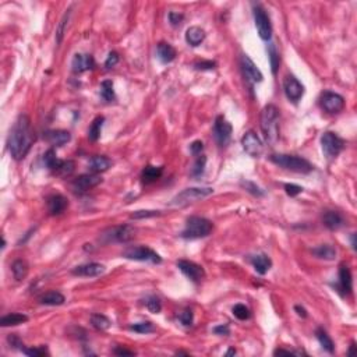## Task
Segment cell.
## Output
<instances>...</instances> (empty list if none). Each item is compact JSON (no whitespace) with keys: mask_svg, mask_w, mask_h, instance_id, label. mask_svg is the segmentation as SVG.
I'll return each mask as SVG.
<instances>
[{"mask_svg":"<svg viewBox=\"0 0 357 357\" xmlns=\"http://www.w3.org/2000/svg\"><path fill=\"white\" fill-rule=\"evenodd\" d=\"M34 141H35V135L32 131L31 119L27 115H20L10 130L9 140H7L11 156L16 161H22L29 152Z\"/></svg>","mask_w":357,"mask_h":357,"instance_id":"1","label":"cell"},{"mask_svg":"<svg viewBox=\"0 0 357 357\" xmlns=\"http://www.w3.org/2000/svg\"><path fill=\"white\" fill-rule=\"evenodd\" d=\"M261 131L265 141L270 145H275L279 140V110L275 105H267L261 110L260 117Z\"/></svg>","mask_w":357,"mask_h":357,"instance_id":"2","label":"cell"},{"mask_svg":"<svg viewBox=\"0 0 357 357\" xmlns=\"http://www.w3.org/2000/svg\"><path fill=\"white\" fill-rule=\"evenodd\" d=\"M270 161L272 164L278 165L279 168H283L290 172L296 173H310L313 170V165L310 164L307 159L296 156V155L288 154H273L270 156Z\"/></svg>","mask_w":357,"mask_h":357,"instance_id":"3","label":"cell"},{"mask_svg":"<svg viewBox=\"0 0 357 357\" xmlns=\"http://www.w3.org/2000/svg\"><path fill=\"white\" fill-rule=\"evenodd\" d=\"M213 225L210 219L203 218V216H190L186 222V228L182 232V237L187 240H195V239H203L207 237L210 233L212 232Z\"/></svg>","mask_w":357,"mask_h":357,"instance_id":"4","label":"cell"},{"mask_svg":"<svg viewBox=\"0 0 357 357\" xmlns=\"http://www.w3.org/2000/svg\"><path fill=\"white\" fill-rule=\"evenodd\" d=\"M137 229L131 225H119L112 226L101 234L102 243H128L135 237Z\"/></svg>","mask_w":357,"mask_h":357,"instance_id":"5","label":"cell"},{"mask_svg":"<svg viewBox=\"0 0 357 357\" xmlns=\"http://www.w3.org/2000/svg\"><path fill=\"white\" fill-rule=\"evenodd\" d=\"M122 255L127 260L145 261V262H152V264H161L162 262L161 255L147 246H130L122 252Z\"/></svg>","mask_w":357,"mask_h":357,"instance_id":"6","label":"cell"},{"mask_svg":"<svg viewBox=\"0 0 357 357\" xmlns=\"http://www.w3.org/2000/svg\"><path fill=\"white\" fill-rule=\"evenodd\" d=\"M213 193V189L211 187H191V189H186L182 193H179L173 200L170 201V205H179L183 207L187 204L203 200L205 197L211 195Z\"/></svg>","mask_w":357,"mask_h":357,"instance_id":"7","label":"cell"},{"mask_svg":"<svg viewBox=\"0 0 357 357\" xmlns=\"http://www.w3.org/2000/svg\"><path fill=\"white\" fill-rule=\"evenodd\" d=\"M321 147H322L324 155L328 159H334L343 151L345 141L338 134H335L332 131H327L321 137Z\"/></svg>","mask_w":357,"mask_h":357,"instance_id":"8","label":"cell"},{"mask_svg":"<svg viewBox=\"0 0 357 357\" xmlns=\"http://www.w3.org/2000/svg\"><path fill=\"white\" fill-rule=\"evenodd\" d=\"M254 21H255V28L258 31L260 38L264 41H270L272 38V25H271L270 16L260 4L254 7Z\"/></svg>","mask_w":357,"mask_h":357,"instance_id":"9","label":"cell"},{"mask_svg":"<svg viewBox=\"0 0 357 357\" xmlns=\"http://www.w3.org/2000/svg\"><path fill=\"white\" fill-rule=\"evenodd\" d=\"M319 105L325 112H328L331 115H336V113H340L343 110L345 99L336 92L325 91L319 98Z\"/></svg>","mask_w":357,"mask_h":357,"instance_id":"10","label":"cell"},{"mask_svg":"<svg viewBox=\"0 0 357 357\" xmlns=\"http://www.w3.org/2000/svg\"><path fill=\"white\" fill-rule=\"evenodd\" d=\"M232 125L223 116H218L213 125V137L219 147H226L232 138Z\"/></svg>","mask_w":357,"mask_h":357,"instance_id":"11","label":"cell"},{"mask_svg":"<svg viewBox=\"0 0 357 357\" xmlns=\"http://www.w3.org/2000/svg\"><path fill=\"white\" fill-rule=\"evenodd\" d=\"M177 268L182 271L189 279L193 280L195 283L201 282L205 278V271H204L203 267L195 264L193 261L179 260L177 261Z\"/></svg>","mask_w":357,"mask_h":357,"instance_id":"12","label":"cell"},{"mask_svg":"<svg viewBox=\"0 0 357 357\" xmlns=\"http://www.w3.org/2000/svg\"><path fill=\"white\" fill-rule=\"evenodd\" d=\"M241 145H243V149L252 158H258L264 152V145H262L261 140L258 138V135L255 134L254 131H247L246 134L243 135Z\"/></svg>","mask_w":357,"mask_h":357,"instance_id":"13","label":"cell"},{"mask_svg":"<svg viewBox=\"0 0 357 357\" xmlns=\"http://www.w3.org/2000/svg\"><path fill=\"white\" fill-rule=\"evenodd\" d=\"M101 182H102V177L97 173L81 174V176H78L77 179L73 180L71 187H73V190L76 193H85L88 190L97 187Z\"/></svg>","mask_w":357,"mask_h":357,"instance_id":"14","label":"cell"},{"mask_svg":"<svg viewBox=\"0 0 357 357\" xmlns=\"http://www.w3.org/2000/svg\"><path fill=\"white\" fill-rule=\"evenodd\" d=\"M283 89L289 101L292 102H299L303 94H304V87L294 76H288L285 83H283Z\"/></svg>","mask_w":357,"mask_h":357,"instance_id":"15","label":"cell"},{"mask_svg":"<svg viewBox=\"0 0 357 357\" xmlns=\"http://www.w3.org/2000/svg\"><path fill=\"white\" fill-rule=\"evenodd\" d=\"M241 70H243V74L244 77L247 78V81H250L251 84H257L262 81V73L260 71V68L255 66V63L251 60L247 55H243L241 56Z\"/></svg>","mask_w":357,"mask_h":357,"instance_id":"16","label":"cell"},{"mask_svg":"<svg viewBox=\"0 0 357 357\" xmlns=\"http://www.w3.org/2000/svg\"><path fill=\"white\" fill-rule=\"evenodd\" d=\"M105 272V267L102 264L98 262H89V264H84V265H78L74 270L71 271L73 275L76 276H85V278H95V276H101Z\"/></svg>","mask_w":357,"mask_h":357,"instance_id":"17","label":"cell"},{"mask_svg":"<svg viewBox=\"0 0 357 357\" xmlns=\"http://www.w3.org/2000/svg\"><path fill=\"white\" fill-rule=\"evenodd\" d=\"M95 66V60L91 55L87 53H77L71 60V68L74 73H84L87 70H91Z\"/></svg>","mask_w":357,"mask_h":357,"instance_id":"18","label":"cell"},{"mask_svg":"<svg viewBox=\"0 0 357 357\" xmlns=\"http://www.w3.org/2000/svg\"><path fill=\"white\" fill-rule=\"evenodd\" d=\"M46 205H48V212L50 215H60L67 208L68 201L67 198L62 194H53V195L48 197Z\"/></svg>","mask_w":357,"mask_h":357,"instance_id":"19","label":"cell"},{"mask_svg":"<svg viewBox=\"0 0 357 357\" xmlns=\"http://www.w3.org/2000/svg\"><path fill=\"white\" fill-rule=\"evenodd\" d=\"M43 137L46 138L49 144L55 145V147H62V145L67 144L71 140V134L66 130H49L43 134Z\"/></svg>","mask_w":357,"mask_h":357,"instance_id":"20","label":"cell"},{"mask_svg":"<svg viewBox=\"0 0 357 357\" xmlns=\"http://www.w3.org/2000/svg\"><path fill=\"white\" fill-rule=\"evenodd\" d=\"M322 222L329 231H338L339 228H342L345 225V219L336 211H327L322 215Z\"/></svg>","mask_w":357,"mask_h":357,"instance_id":"21","label":"cell"},{"mask_svg":"<svg viewBox=\"0 0 357 357\" xmlns=\"http://www.w3.org/2000/svg\"><path fill=\"white\" fill-rule=\"evenodd\" d=\"M88 166H89V170L92 173H102V172H106L107 169L112 166V161L104 155H95L89 159Z\"/></svg>","mask_w":357,"mask_h":357,"instance_id":"22","label":"cell"},{"mask_svg":"<svg viewBox=\"0 0 357 357\" xmlns=\"http://www.w3.org/2000/svg\"><path fill=\"white\" fill-rule=\"evenodd\" d=\"M339 288L343 292V294H350L353 289L352 272L346 265H340V268H339Z\"/></svg>","mask_w":357,"mask_h":357,"instance_id":"23","label":"cell"},{"mask_svg":"<svg viewBox=\"0 0 357 357\" xmlns=\"http://www.w3.org/2000/svg\"><path fill=\"white\" fill-rule=\"evenodd\" d=\"M156 55H158V59L161 60V63L168 64L176 59V49L166 42H159L156 46Z\"/></svg>","mask_w":357,"mask_h":357,"instance_id":"24","label":"cell"},{"mask_svg":"<svg viewBox=\"0 0 357 357\" xmlns=\"http://www.w3.org/2000/svg\"><path fill=\"white\" fill-rule=\"evenodd\" d=\"M38 300L39 303L43 304V306H62V304H64L66 297L60 292L50 290V292H46V293L41 294Z\"/></svg>","mask_w":357,"mask_h":357,"instance_id":"25","label":"cell"},{"mask_svg":"<svg viewBox=\"0 0 357 357\" xmlns=\"http://www.w3.org/2000/svg\"><path fill=\"white\" fill-rule=\"evenodd\" d=\"M251 264H252L255 272L260 273V275H265L271 270V267H272V261L265 254H258V255L251 257Z\"/></svg>","mask_w":357,"mask_h":357,"instance_id":"26","label":"cell"},{"mask_svg":"<svg viewBox=\"0 0 357 357\" xmlns=\"http://www.w3.org/2000/svg\"><path fill=\"white\" fill-rule=\"evenodd\" d=\"M164 173V166H147L141 172V180L144 184H151L156 182Z\"/></svg>","mask_w":357,"mask_h":357,"instance_id":"27","label":"cell"},{"mask_svg":"<svg viewBox=\"0 0 357 357\" xmlns=\"http://www.w3.org/2000/svg\"><path fill=\"white\" fill-rule=\"evenodd\" d=\"M204 39H205V32L200 27L194 25V27H190L186 31V42L190 46H198L200 43H203Z\"/></svg>","mask_w":357,"mask_h":357,"instance_id":"28","label":"cell"},{"mask_svg":"<svg viewBox=\"0 0 357 357\" xmlns=\"http://www.w3.org/2000/svg\"><path fill=\"white\" fill-rule=\"evenodd\" d=\"M311 252H313L317 258H321V260L332 261L336 258V250H335V247H332L331 244H321L318 247L313 249Z\"/></svg>","mask_w":357,"mask_h":357,"instance_id":"29","label":"cell"},{"mask_svg":"<svg viewBox=\"0 0 357 357\" xmlns=\"http://www.w3.org/2000/svg\"><path fill=\"white\" fill-rule=\"evenodd\" d=\"M28 321V317L24 315V314H20V313H11L7 315H3L0 318V325L1 327H16L20 324H24Z\"/></svg>","mask_w":357,"mask_h":357,"instance_id":"30","label":"cell"},{"mask_svg":"<svg viewBox=\"0 0 357 357\" xmlns=\"http://www.w3.org/2000/svg\"><path fill=\"white\" fill-rule=\"evenodd\" d=\"M29 267L27 264V261L24 260H16L11 264V272H13V276L16 280H22L27 278L28 275Z\"/></svg>","mask_w":357,"mask_h":357,"instance_id":"31","label":"cell"},{"mask_svg":"<svg viewBox=\"0 0 357 357\" xmlns=\"http://www.w3.org/2000/svg\"><path fill=\"white\" fill-rule=\"evenodd\" d=\"M315 336H317L319 345L322 346L324 350H327V352L331 353V355L335 352V345H334V340L331 339V336H329L328 334H327V331H325V329H322V328L317 329V331H315Z\"/></svg>","mask_w":357,"mask_h":357,"instance_id":"32","label":"cell"},{"mask_svg":"<svg viewBox=\"0 0 357 357\" xmlns=\"http://www.w3.org/2000/svg\"><path fill=\"white\" fill-rule=\"evenodd\" d=\"M104 122H105V117L104 116H98L94 119V122L91 123L89 128H88V138H89V141H92V143L98 141V138L101 137Z\"/></svg>","mask_w":357,"mask_h":357,"instance_id":"33","label":"cell"},{"mask_svg":"<svg viewBox=\"0 0 357 357\" xmlns=\"http://www.w3.org/2000/svg\"><path fill=\"white\" fill-rule=\"evenodd\" d=\"M43 162H45V165L48 166L50 170L56 172V170L59 169V166L62 165L63 161H62V159H59L58 155H56V152H55V149H53V148H50V149H48V151L45 152V155H43Z\"/></svg>","mask_w":357,"mask_h":357,"instance_id":"34","label":"cell"},{"mask_svg":"<svg viewBox=\"0 0 357 357\" xmlns=\"http://www.w3.org/2000/svg\"><path fill=\"white\" fill-rule=\"evenodd\" d=\"M91 325L98 331H106V329L110 328L112 322L104 314H92L91 315Z\"/></svg>","mask_w":357,"mask_h":357,"instance_id":"35","label":"cell"},{"mask_svg":"<svg viewBox=\"0 0 357 357\" xmlns=\"http://www.w3.org/2000/svg\"><path fill=\"white\" fill-rule=\"evenodd\" d=\"M101 98L106 102H112L115 101V89H113V83L112 81H104L101 84Z\"/></svg>","mask_w":357,"mask_h":357,"instance_id":"36","label":"cell"},{"mask_svg":"<svg viewBox=\"0 0 357 357\" xmlns=\"http://www.w3.org/2000/svg\"><path fill=\"white\" fill-rule=\"evenodd\" d=\"M267 52H268V58H270V63H271V70H272V74H276L278 71V67H279V55H278V50L275 48L273 43H270L268 48H267Z\"/></svg>","mask_w":357,"mask_h":357,"instance_id":"37","label":"cell"},{"mask_svg":"<svg viewBox=\"0 0 357 357\" xmlns=\"http://www.w3.org/2000/svg\"><path fill=\"white\" fill-rule=\"evenodd\" d=\"M144 304L145 307L149 310L151 313H154V314L161 313V310H162V301H161V299L158 296H155V294H151V296L145 297Z\"/></svg>","mask_w":357,"mask_h":357,"instance_id":"38","label":"cell"},{"mask_svg":"<svg viewBox=\"0 0 357 357\" xmlns=\"http://www.w3.org/2000/svg\"><path fill=\"white\" fill-rule=\"evenodd\" d=\"M205 165H207L205 155H198L193 165V169H191V176L193 177H200L204 173V170H205Z\"/></svg>","mask_w":357,"mask_h":357,"instance_id":"39","label":"cell"},{"mask_svg":"<svg viewBox=\"0 0 357 357\" xmlns=\"http://www.w3.org/2000/svg\"><path fill=\"white\" fill-rule=\"evenodd\" d=\"M130 329L134 331V332H137V334H151V332H154L155 331V327L152 322L144 321V322H138V324L130 325Z\"/></svg>","mask_w":357,"mask_h":357,"instance_id":"40","label":"cell"},{"mask_svg":"<svg viewBox=\"0 0 357 357\" xmlns=\"http://www.w3.org/2000/svg\"><path fill=\"white\" fill-rule=\"evenodd\" d=\"M74 169H76V164L73 161H63L55 173L62 176V177H67V176H70L74 172Z\"/></svg>","mask_w":357,"mask_h":357,"instance_id":"41","label":"cell"},{"mask_svg":"<svg viewBox=\"0 0 357 357\" xmlns=\"http://www.w3.org/2000/svg\"><path fill=\"white\" fill-rule=\"evenodd\" d=\"M232 311L233 315H234L237 319H241V321H246V319H249L251 317L250 310L247 309L244 304H236V306L233 307Z\"/></svg>","mask_w":357,"mask_h":357,"instance_id":"42","label":"cell"},{"mask_svg":"<svg viewBox=\"0 0 357 357\" xmlns=\"http://www.w3.org/2000/svg\"><path fill=\"white\" fill-rule=\"evenodd\" d=\"M70 11H71V9L67 10V13L63 16V19L60 20V22H59V28L56 31V43L58 45L62 43V39H63V35H64V29H66V24L68 22V17H70Z\"/></svg>","mask_w":357,"mask_h":357,"instance_id":"43","label":"cell"},{"mask_svg":"<svg viewBox=\"0 0 357 357\" xmlns=\"http://www.w3.org/2000/svg\"><path fill=\"white\" fill-rule=\"evenodd\" d=\"M24 355H27V356H31V357H42V356H48V349L45 348V346H39V348H31V349H27L24 348L21 350Z\"/></svg>","mask_w":357,"mask_h":357,"instance_id":"44","label":"cell"},{"mask_svg":"<svg viewBox=\"0 0 357 357\" xmlns=\"http://www.w3.org/2000/svg\"><path fill=\"white\" fill-rule=\"evenodd\" d=\"M161 215L159 211H148V210H140V211H135L130 215L131 219H145V218H154Z\"/></svg>","mask_w":357,"mask_h":357,"instance_id":"45","label":"cell"},{"mask_svg":"<svg viewBox=\"0 0 357 357\" xmlns=\"http://www.w3.org/2000/svg\"><path fill=\"white\" fill-rule=\"evenodd\" d=\"M179 321L183 324L184 327H190V325H193L194 321L193 311L190 309H186L184 311H182V313L179 314Z\"/></svg>","mask_w":357,"mask_h":357,"instance_id":"46","label":"cell"},{"mask_svg":"<svg viewBox=\"0 0 357 357\" xmlns=\"http://www.w3.org/2000/svg\"><path fill=\"white\" fill-rule=\"evenodd\" d=\"M241 186L249 191V193H251L252 195H255V197H262L264 195V191L261 190L260 187L257 186L255 183H252V182H241Z\"/></svg>","mask_w":357,"mask_h":357,"instance_id":"47","label":"cell"},{"mask_svg":"<svg viewBox=\"0 0 357 357\" xmlns=\"http://www.w3.org/2000/svg\"><path fill=\"white\" fill-rule=\"evenodd\" d=\"M168 19H169V22H170V25H172V27H179V25L183 22L184 16L183 14H180V13L170 11V13L168 14Z\"/></svg>","mask_w":357,"mask_h":357,"instance_id":"48","label":"cell"},{"mask_svg":"<svg viewBox=\"0 0 357 357\" xmlns=\"http://www.w3.org/2000/svg\"><path fill=\"white\" fill-rule=\"evenodd\" d=\"M285 191L289 197H296L300 193H303V187H300L297 184H285Z\"/></svg>","mask_w":357,"mask_h":357,"instance_id":"49","label":"cell"},{"mask_svg":"<svg viewBox=\"0 0 357 357\" xmlns=\"http://www.w3.org/2000/svg\"><path fill=\"white\" fill-rule=\"evenodd\" d=\"M117 63H119V55H117L116 52H110L109 53V56H107L106 62H105V68H112L116 66Z\"/></svg>","mask_w":357,"mask_h":357,"instance_id":"50","label":"cell"},{"mask_svg":"<svg viewBox=\"0 0 357 357\" xmlns=\"http://www.w3.org/2000/svg\"><path fill=\"white\" fill-rule=\"evenodd\" d=\"M7 342L10 343V346H13L14 349H20V350H22V349H24V343H22V342H21V339H20L17 335H14V334L9 335Z\"/></svg>","mask_w":357,"mask_h":357,"instance_id":"51","label":"cell"},{"mask_svg":"<svg viewBox=\"0 0 357 357\" xmlns=\"http://www.w3.org/2000/svg\"><path fill=\"white\" fill-rule=\"evenodd\" d=\"M215 66H216V63L211 62V60H208V62H200V63H195L194 64V67L197 68V70H212V68H215Z\"/></svg>","mask_w":357,"mask_h":357,"instance_id":"52","label":"cell"},{"mask_svg":"<svg viewBox=\"0 0 357 357\" xmlns=\"http://www.w3.org/2000/svg\"><path fill=\"white\" fill-rule=\"evenodd\" d=\"M213 334H216V335H221V336H226V335H229L231 334V328H229V325H226V324H223V325H218V327H215L212 329Z\"/></svg>","mask_w":357,"mask_h":357,"instance_id":"53","label":"cell"},{"mask_svg":"<svg viewBox=\"0 0 357 357\" xmlns=\"http://www.w3.org/2000/svg\"><path fill=\"white\" fill-rule=\"evenodd\" d=\"M204 149V144L203 141H194L193 144L190 145V151H191V154L195 155V156H198V155H201Z\"/></svg>","mask_w":357,"mask_h":357,"instance_id":"54","label":"cell"},{"mask_svg":"<svg viewBox=\"0 0 357 357\" xmlns=\"http://www.w3.org/2000/svg\"><path fill=\"white\" fill-rule=\"evenodd\" d=\"M113 353H115L116 356H134L135 355V352H133V350H128V349L122 348V346H119V348L115 349V350H113Z\"/></svg>","mask_w":357,"mask_h":357,"instance_id":"55","label":"cell"},{"mask_svg":"<svg viewBox=\"0 0 357 357\" xmlns=\"http://www.w3.org/2000/svg\"><path fill=\"white\" fill-rule=\"evenodd\" d=\"M273 355L275 356H278V355H286V356H290V355H300L299 352H292V350H285V349H276L275 352H273Z\"/></svg>","mask_w":357,"mask_h":357,"instance_id":"56","label":"cell"},{"mask_svg":"<svg viewBox=\"0 0 357 357\" xmlns=\"http://www.w3.org/2000/svg\"><path fill=\"white\" fill-rule=\"evenodd\" d=\"M294 311L297 313V315L299 317H303V318H306L307 317V311L304 307H301V306H294Z\"/></svg>","mask_w":357,"mask_h":357,"instance_id":"57","label":"cell"},{"mask_svg":"<svg viewBox=\"0 0 357 357\" xmlns=\"http://www.w3.org/2000/svg\"><path fill=\"white\" fill-rule=\"evenodd\" d=\"M356 234L355 233H352V236H350V241H352V247H353V250H356Z\"/></svg>","mask_w":357,"mask_h":357,"instance_id":"58","label":"cell"},{"mask_svg":"<svg viewBox=\"0 0 357 357\" xmlns=\"http://www.w3.org/2000/svg\"><path fill=\"white\" fill-rule=\"evenodd\" d=\"M355 348H356V343H355V342H352V343H350V348H349V350H348V356H352V355H353V350H355Z\"/></svg>","mask_w":357,"mask_h":357,"instance_id":"59","label":"cell"},{"mask_svg":"<svg viewBox=\"0 0 357 357\" xmlns=\"http://www.w3.org/2000/svg\"><path fill=\"white\" fill-rule=\"evenodd\" d=\"M232 355H236V350L234 349H229L228 353H226V356H232Z\"/></svg>","mask_w":357,"mask_h":357,"instance_id":"60","label":"cell"}]
</instances>
